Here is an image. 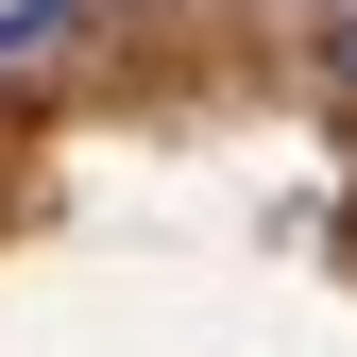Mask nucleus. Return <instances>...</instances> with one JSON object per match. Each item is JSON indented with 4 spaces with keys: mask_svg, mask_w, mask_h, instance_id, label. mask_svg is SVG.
<instances>
[{
    "mask_svg": "<svg viewBox=\"0 0 357 357\" xmlns=\"http://www.w3.org/2000/svg\"><path fill=\"white\" fill-rule=\"evenodd\" d=\"M52 34H68L52 0H17V17H0V68H34V52H52Z\"/></svg>",
    "mask_w": 357,
    "mask_h": 357,
    "instance_id": "nucleus-1",
    "label": "nucleus"
},
{
    "mask_svg": "<svg viewBox=\"0 0 357 357\" xmlns=\"http://www.w3.org/2000/svg\"><path fill=\"white\" fill-rule=\"evenodd\" d=\"M324 85H357V34H324Z\"/></svg>",
    "mask_w": 357,
    "mask_h": 357,
    "instance_id": "nucleus-2",
    "label": "nucleus"
}]
</instances>
